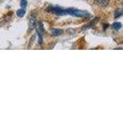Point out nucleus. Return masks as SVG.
I'll list each match as a JSON object with an SVG mask.
<instances>
[{"mask_svg": "<svg viewBox=\"0 0 123 115\" xmlns=\"http://www.w3.org/2000/svg\"><path fill=\"white\" fill-rule=\"evenodd\" d=\"M43 33H44L43 25H42V22H38L37 25V34L38 37V42H39V44H42V35H43Z\"/></svg>", "mask_w": 123, "mask_h": 115, "instance_id": "2", "label": "nucleus"}, {"mask_svg": "<svg viewBox=\"0 0 123 115\" xmlns=\"http://www.w3.org/2000/svg\"><path fill=\"white\" fill-rule=\"evenodd\" d=\"M25 10L24 9H20L17 10L16 12V15L18 17H23L25 15Z\"/></svg>", "mask_w": 123, "mask_h": 115, "instance_id": "6", "label": "nucleus"}, {"mask_svg": "<svg viewBox=\"0 0 123 115\" xmlns=\"http://www.w3.org/2000/svg\"><path fill=\"white\" fill-rule=\"evenodd\" d=\"M70 15L72 16H76V17H89L90 14L86 11L84 10H79L76 9H73V8H69L67 9H62L60 15Z\"/></svg>", "mask_w": 123, "mask_h": 115, "instance_id": "1", "label": "nucleus"}, {"mask_svg": "<svg viewBox=\"0 0 123 115\" xmlns=\"http://www.w3.org/2000/svg\"><path fill=\"white\" fill-rule=\"evenodd\" d=\"M112 28L115 29V30H119L121 28H122V24L120 22H115L114 24L112 25Z\"/></svg>", "mask_w": 123, "mask_h": 115, "instance_id": "7", "label": "nucleus"}, {"mask_svg": "<svg viewBox=\"0 0 123 115\" xmlns=\"http://www.w3.org/2000/svg\"><path fill=\"white\" fill-rule=\"evenodd\" d=\"M110 0H95V3L102 7H107L109 6Z\"/></svg>", "mask_w": 123, "mask_h": 115, "instance_id": "4", "label": "nucleus"}, {"mask_svg": "<svg viewBox=\"0 0 123 115\" xmlns=\"http://www.w3.org/2000/svg\"><path fill=\"white\" fill-rule=\"evenodd\" d=\"M122 12L121 11H117V12H115V18H118V17H120L121 15H122Z\"/></svg>", "mask_w": 123, "mask_h": 115, "instance_id": "9", "label": "nucleus"}, {"mask_svg": "<svg viewBox=\"0 0 123 115\" xmlns=\"http://www.w3.org/2000/svg\"><path fill=\"white\" fill-rule=\"evenodd\" d=\"M20 6L22 9H25V8L27 6V1L26 0H22L21 2H20Z\"/></svg>", "mask_w": 123, "mask_h": 115, "instance_id": "8", "label": "nucleus"}, {"mask_svg": "<svg viewBox=\"0 0 123 115\" xmlns=\"http://www.w3.org/2000/svg\"><path fill=\"white\" fill-rule=\"evenodd\" d=\"M36 26V18L35 15H32V16H30L29 21V30L32 31V29H35Z\"/></svg>", "mask_w": 123, "mask_h": 115, "instance_id": "3", "label": "nucleus"}, {"mask_svg": "<svg viewBox=\"0 0 123 115\" xmlns=\"http://www.w3.org/2000/svg\"><path fill=\"white\" fill-rule=\"evenodd\" d=\"M50 32H51V34L53 36H59L63 33V30H62L60 29H52L50 30Z\"/></svg>", "mask_w": 123, "mask_h": 115, "instance_id": "5", "label": "nucleus"}]
</instances>
